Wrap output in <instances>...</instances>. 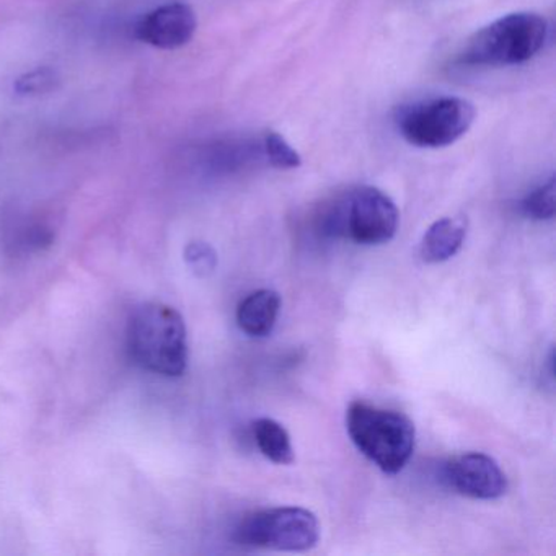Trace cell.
Here are the masks:
<instances>
[{
  "instance_id": "cell-9",
  "label": "cell",
  "mask_w": 556,
  "mask_h": 556,
  "mask_svg": "<svg viewBox=\"0 0 556 556\" xmlns=\"http://www.w3.org/2000/svg\"><path fill=\"white\" fill-rule=\"evenodd\" d=\"M281 311V295L273 289H260L247 295L237 308V324L252 338H265L275 330Z\"/></svg>"
},
{
  "instance_id": "cell-7",
  "label": "cell",
  "mask_w": 556,
  "mask_h": 556,
  "mask_svg": "<svg viewBox=\"0 0 556 556\" xmlns=\"http://www.w3.org/2000/svg\"><path fill=\"white\" fill-rule=\"evenodd\" d=\"M444 480L452 490L473 500L493 501L507 491L506 473L490 455L468 452L444 465Z\"/></svg>"
},
{
  "instance_id": "cell-12",
  "label": "cell",
  "mask_w": 556,
  "mask_h": 556,
  "mask_svg": "<svg viewBox=\"0 0 556 556\" xmlns=\"http://www.w3.org/2000/svg\"><path fill=\"white\" fill-rule=\"evenodd\" d=\"M266 165L278 170H294L302 165V157L279 132L269 131L262 138Z\"/></svg>"
},
{
  "instance_id": "cell-11",
  "label": "cell",
  "mask_w": 556,
  "mask_h": 556,
  "mask_svg": "<svg viewBox=\"0 0 556 556\" xmlns=\"http://www.w3.org/2000/svg\"><path fill=\"white\" fill-rule=\"evenodd\" d=\"M252 429L260 452L268 460L278 465H289L294 462V447L285 426L271 418H260L253 422Z\"/></svg>"
},
{
  "instance_id": "cell-13",
  "label": "cell",
  "mask_w": 556,
  "mask_h": 556,
  "mask_svg": "<svg viewBox=\"0 0 556 556\" xmlns=\"http://www.w3.org/2000/svg\"><path fill=\"white\" fill-rule=\"evenodd\" d=\"M556 184L555 177L549 178L546 184L540 185L535 190L530 191L522 203L523 216L532 220H552L556 210Z\"/></svg>"
},
{
  "instance_id": "cell-14",
  "label": "cell",
  "mask_w": 556,
  "mask_h": 556,
  "mask_svg": "<svg viewBox=\"0 0 556 556\" xmlns=\"http://www.w3.org/2000/svg\"><path fill=\"white\" fill-rule=\"evenodd\" d=\"M58 84H60V76L56 71L51 67H40V70L18 77L15 90L21 96H40V93H48L56 89Z\"/></svg>"
},
{
  "instance_id": "cell-1",
  "label": "cell",
  "mask_w": 556,
  "mask_h": 556,
  "mask_svg": "<svg viewBox=\"0 0 556 556\" xmlns=\"http://www.w3.org/2000/svg\"><path fill=\"white\" fill-rule=\"evenodd\" d=\"M128 350L136 364L165 377L184 376L188 334L184 317L164 304H146L129 320Z\"/></svg>"
},
{
  "instance_id": "cell-8",
  "label": "cell",
  "mask_w": 556,
  "mask_h": 556,
  "mask_svg": "<svg viewBox=\"0 0 556 556\" xmlns=\"http://www.w3.org/2000/svg\"><path fill=\"white\" fill-rule=\"evenodd\" d=\"M198 18L190 5L175 2L162 5L136 25V37L161 50H177L193 40Z\"/></svg>"
},
{
  "instance_id": "cell-4",
  "label": "cell",
  "mask_w": 556,
  "mask_h": 556,
  "mask_svg": "<svg viewBox=\"0 0 556 556\" xmlns=\"http://www.w3.org/2000/svg\"><path fill=\"white\" fill-rule=\"evenodd\" d=\"M548 37L545 18L532 12L504 15L478 30L457 61L464 66H519L542 51Z\"/></svg>"
},
{
  "instance_id": "cell-6",
  "label": "cell",
  "mask_w": 556,
  "mask_h": 556,
  "mask_svg": "<svg viewBox=\"0 0 556 556\" xmlns=\"http://www.w3.org/2000/svg\"><path fill=\"white\" fill-rule=\"evenodd\" d=\"M477 110L460 97H441L416 103L400 113L396 125L408 144L421 149L447 148L467 135Z\"/></svg>"
},
{
  "instance_id": "cell-10",
  "label": "cell",
  "mask_w": 556,
  "mask_h": 556,
  "mask_svg": "<svg viewBox=\"0 0 556 556\" xmlns=\"http://www.w3.org/2000/svg\"><path fill=\"white\" fill-rule=\"evenodd\" d=\"M467 237V219L465 217H444L435 220L422 236V262L444 263L457 255Z\"/></svg>"
},
{
  "instance_id": "cell-5",
  "label": "cell",
  "mask_w": 556,
  "mask_h": 556,
  "mask_svg": "<svg viewBox=\"0 0 556 556\" xmlns=\"http://www.w3.org/2000/svg\"><path fill=\"white\" fill-rule=\"evenodd\" d=\"M233 539L250 548L307 552L320 540V523L304 507H273L243 517Z\"/></svg>"
},
{
  "instance_id": "cell-2",
  "label": "cell",
  "mask_w": 556,
  "mask_h": 556,
  "mask_svg": "<svg viewBox=\"0 0 556 556\" xmlns=\"http://www.w3.org/2000/svg\"><path fill=\"white\" fill-rule=\"evenodd\" d=\"M396 204L379 188L359 187L334 198L321 210L318 229L359 245H382L399 230Z\"/></svg>"
},
{
  "instance_id": "cell-3",
  "label": "cell",
  "mask_w": 556,
  "mask_h": 556,
  "mask_svg": "<svg viewBox=\"0 0 556 556\" xmlns=\"http://www.w3.org/2000/svg\"><path fill=\"white\" fill-rule=\"evenodd\" d=\"M346 428L357 451L383 473L402 471L415 452V425L395 409L353 402L348 408Z\"/></svg>"
},
{
  "instance_id": "cell-15",
  "label": "cell",
  "mask_w": 556,
  "mask_h": 556,
  "mask_svg": "<svg viewBox=\"0 0 556 556\" xmlns=\"http://www.w3.org/2000/svg\"><path fill=\"white\" fill-rule=\"evenodd\" d=\"M185 258L190 263L194 273L200 276H207L216 269L217 255L213 247L204 242H194L188 245Z\"/></svg>"
}]
</instances>
